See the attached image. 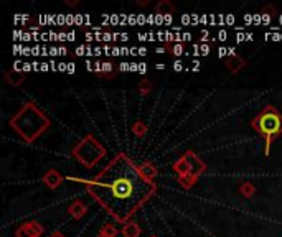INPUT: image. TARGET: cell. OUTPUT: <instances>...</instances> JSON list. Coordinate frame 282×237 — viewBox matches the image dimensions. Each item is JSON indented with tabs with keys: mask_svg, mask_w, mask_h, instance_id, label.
<instances>
[{
	"mask_svg": "<svg viewBox=\"0 0 282 237\" xmlns=\"http://www.w3.org/2000/svg\"><path fill=\"white\" fill-rule=\"evenodd\" d=\"M83 183L88 193L119 223L127 221L157 193L155 181L147 180L125 153H119L92 180L68 176Z\"/></svg>",
	"mask_w": 282,
	"mask_h": 237,
	"instance_id": "6da1fadb",
	"label": "cell"
},
{
	"mask_svg": "<svg viewBox=\"0 0 282 237\" xmlns=\"http://www.w3.org/2000/svg\"><path fill=\"white\" fill-rule=\"evenodd\" d=\"M50 118L43 110L38 109L33 102H25L22 109L15 114L9 125L18 133V135L27 142V144H33V142L42 135V133L50 127Z\"/></svg>",
	"mask_w": 282,
	"mask_h": 237,
	"instance_id": "7a4b0ae2",
	"label": "cell"
},
{
	"mask_svg": "<svg viewBox=\"0 0 282 237\" xmlns=\"http://www.w3.org/2000/svg\"><path fill=\"white\" fill-rule=\"evenodd\" d=\"M253 129L264 137V153H271L272 140L282 135V114L274 106H266L259 114H257L253 121H251Z\"/></svg>",
	"mask_w": 282,
	"mask_h": 237,
	"instance_id": "3957f363",
	"label": "cell"
},
{
	"mask_svg": "<svg viewBox=\"0 0 282 237\" xmlns=\"http://www.w3.org/2000/svg\"><path fill=\"white\" fill-rule=\"evenodd\" d=\"M73 156L80 162L83 167L92 168L106 156V148L94 135H86L80 144L73 148Z\"/></svg>",
	"mask_w": 282,
	"mask_h": 237,
	"instance_id": "277c9868",
	"label": "cell"
},
{
	"mask_svg": "<svg viewBox=\"0 0 282 237\" xmlns=\"http://www.w3.org/2000/svg\"><path fill=\"white\" fill-rule=\"evenodd\" d=\"M172 168H174V171L177 173L178 183L182 185V188H185V189H190V188L198 181V178H195V176L192 175L190 165H188V162L185 160V156H183V155L180 156L177 162H174V165H172Z\"/></svg>",
	"mask_w": 282,
	"mask_h": 237,
	"instance_id": "5b68a950",
	"label": "cell"
},
{
	"mask_svg": "<svg viewBox=\"0 0 282 237\" xmlns=\"http://www.w3.org/2000/svg\"><path fill=\"white\" fill-rule=\"evenodd\" d=\"M45 232V227L36 223V221H28L17 227L15 231V237H42Z\"/></svg>",
	"mask_w": 282,
	"mask_h": 237,
	"instance_id": "8992f818",
	"label": "cell"
},
{
	"mask_svg": "<svg viewBox=\"0 0 282 237\" xmlns=\"http://www.w3.org/2000/svg\"><path fill=\"white\" fill-rule=\"evenodd\" d=\"M183 156H185V160L188 162V165H190V170H192V175L195 176V178H200L203 173L206 171V165H205V162L201 160V158L195 153V152H192V150H188V152H185L183 153Z\"/></svg>",
	"mask_w": 282,
	"mask_h": 237,
	"instance_id": "52a82bcc",
	"label": "cell"
},
{
	"mask_svg": "<svg viewBox=\"0 0 282 237\" xmlns=\"http://www.w3.org/2000/svg\"><path fill=\"white\" fill-rule=\"evenodd\" d=\"M63 178L61 176V173L58 170H48L45 173V175L42 176V181H43V185H46L50 189H57L60 188V185L63 183Z\"/></svg>",
	"mask_w": 282,
	"mask_h": 237,
	"instance_id": "ba28073f",
	"label": "cell"
},
{
	"mask_svg": "<svg viewBox=\"0 0 282 237\" xmlns=\"http://www.w3.org/2000/svg\"><path fill=\"white\" fill-rule=\"evenodd\" d=\"M68 212H69V216L71 218L81 219V218L86 216V212H88V204H86L84 201H81V200H76V201H73L71 204H69Z\"/></svg>",
	"mask_w": 282,
	"mask_h": 237,
	"instance_id": "9c48e42d",
	"label": "cell"
},
{
	"mask_svg": "<svg viewBox=\"0 0 282 237\" xmlns=\"http://www.w3.org/2000/svg\"><path fill=\"white\" fill-rule=\"evenodd\" d=\"M224 65H226V68H228L230 73L236 74L238 71H241L242 68L246 66V61H245V58H241L239 54H231V56L226 58Z\"/></svg>",
	"mask_w": 282,
	"mask_h": 237,
	"instance_id": "30bf717a",
	"label": "cell"
},
{
	"mask_svg": "<svg viewBox=\"0 0 282 237\" xmlns=\"http://www.w3.org/2000/svg\"><path fill=\"white\" fill-rule=\"evenodd\" d=\"M4 79L7 83H9L10 86H13V88H18L20 84H23V81H25V73H18V71H7Z\"/></svg>",
	"mask_w": 282,
	"mask_h": 237,
	"instance_id": "8fae6325",
	"label": "cell"
},
{
	"mask_svg": "<svg viewBox=\"0 0 282 237\" xmlns=\"http://www.w3.org/2000/svg\"><path fill=\"white\" fill-rule=\"evenodd\" d=\"M155 10H157V13L163 15V17H168V15H174L177 9H175L174 4L168 2V0H160V2L157 4Z\"/></svg>",
	"mask_w": 282,
	"mask_h": 237,
	"instance_id": "7c38bea8",
	"label": "cell"
},
{
	"mask_svg": "<svg viewBox=\"0 0 282 237\" xmlns=\"http://www.w3.org/2000/svg\"><path fill=\"white\" fill-rule=\"evenodd\" d=\"M122 235L124 237H139L140 235V226L134 221H127L122 227Z\"/></svg>",
	"mask_w": 282,
	"mask_h": 237,
	"instance_id": "4fadbf2b",
	"label": "cell"
},
{
	"mask_svg": "<svg viewBox=\"0 0 282 237\" xmlns=\"http://www.w3.org/2000/svg\"><path fill=\"white\" fill-rule=\"evenodd\" d=\"M140 171H142V175L147 178V180H151V181H155V176H157V168L154 167V163L151 162H144L142 165H140Z\"/></svg>",
	"mask_w": 282,
	"mask_h": 237,
	"instance_id": "5bb4252c",
	"label": "cell"
},
{
	"mask_svg": "<svg viewBox=\"0 0 282 237\" xmlns=\"http://www.w3.org/2000/svg\"><path fill=\"white\" fill-rule=\"evenodd\" d=\"M117 71L119 69H116L111 61H104L103 63V73H101V76L106 77V79H112L117 74Z\"/></svg>",
	"mask_w": 282,
	"mask_h": 237,
	"instance_id": "9a60e30c",
	"label": "cell"
},
{
	"mask_svg": "<svg viewBox=\"0 0 282 237\" xmlns=\"http://www.w3.org/2000/svg\"><path fill=\"white\" fill-rule=\"evenodd\" d=\"M148 127H147V124L142 122V121H136L134 124H132V132H134V135L136 137H144L145 133H147Z\"/></svg>",
	"mask_w": 282,
	"mask_h": 237,
	"instance_id": "2e32d148",
	"label": "cell"
},
{
	"mask_svg": "<svg viewBox=\"0 0 282 237\" xmlns=\"http://www.w3.org/2000/svg\"><path fill=\"white\" fill-rule=\"evenodd\" d=\"M239 193H241V196H245V198H253L254 193H256V186L253 183H242L239 186Z\"/></svg>",
	"mask_w": 282,
	"mask_h": 237,
	"instance_id": "e0dca14e",
	"label": "cell"
},
{
	"mask_svg": "<svg viewBox=\"0 0 282 237\" xmlns=\"http://www.w3.org/2000/svg\"><path fill=\"white\" fill-rule=\"evenodd\" d=\"M99 235H104V237H116L117 235V227L114 224H104L101 227Z\"/></svg>",
	"mask_w": 282,
	"mask_h": 237,
	"instance_id": "ac0fdd59",
	"label": "cell"
},
{
	"mask_svg": "<svg viewBox=\"0 0 282 237\" xmlns=\"http://www.w3.org/2000/svg\"><path fill=\"white\" fill-rule=\"evenodd\" d=\"M137 89L140 92V96H147V94L152 92V83L148 81V79H142V81L139 83Z\"/></svg>",
	"mask_w": 282,
	"mask_h": 237,
	"instance_id": "d6986e66",
	"label": "cell"
},
{
	"mask_svg": "<svg viewBox=\"0 0 282 237\" xmlns=\"http://www.w3.org/2000/svg\"><path fill=\"white\" fill-rule=\"evenodd\" d=\"M170 53L174 54V56L180 58V56H182V54L185 53L183 45H182V43H174V45H172V48H170Z\"/></svg>",
	"mask_w": 282,
	"mask_h": 237,
	"instance_id": "ffe728a7",
	"label": "cell"
},
{
	"mask_svg": "<svg viewBox=\"0 0 282 237\" xmlns=\"http://www.w3.org/2000/svg\"><path fill=\"white\" fill-rule=\"evenodd\" d=\"M261 15H268V17H276L277 15V9L274 5H264L262 10H261Z\"/></svg>",
	"mask_w": 282,
	"mask_h": 237,
	"instance_id": "44dd1931",
	"label": "cell"
},
{
	"mask_svg": "<svg viewBox=\"0 0 282 237\" xmlns=\"http://www.w3.org/2000/svg\"><path fill=\"white\" fill-rule=\"evenodd\" d=\"M210 51H211V46L210 45H206V43H201L200 45V54H201V56H206Z\"/></svg>",
	"mask_w": 282,
	"mask_h": 237,
	"instance_id": "7402d4cb",
	"label": "cell"
},
{
	"mask_svg": "<svg viewBox=\"0 0 282 237\" xmlns=\"http://www.w3.org/2000/svg\"><path fill=\"white\" fill-rule=\"evenodd\" d=\"M83 23H86V15H81V13H78L74 15V25H83Z\"/></svg>",
	"mask_w": 282,
	"mask_h": 237,
	"instance_id": "603a6c76",
	"label": "cell"
},
{
	"mask_svg": "<svg viewBox=\"0 0 282 237\" xmlns=\"http://www.w3.org/2000/svg\"><path fill=\"white\" fill-rule=\"evenodd\" d=\"M155 23L157 25H165V17L160 13H155Z\"/></svg>",
	"mask_w": 282,
	"mask_h": 237,
	"instance_id": "cb8c5ba5",
	"label": "cell"
},
{
	"mask_svg": "<svg viewBox=\"0 0 282 237\" xmlns=\"http://www.w3.org/2000/svg\"><path fill=\"white\" fill-rule=\"evenodd\" d=\"M218 56H219V58L230 56V48H219V50H218Z\"/></svg>",
	"mask_w": 282,
	"mask_h": 237,
	"instance_id": "d4e9b609",
	"label": "cell"
},
{
	"mask_svg": "<svg viewBox=\"0 0 282 237\" xmlns=\"http://www.w3.org/2000/svg\"><path fill=\"white\" fill-rule=\"evenodd\" d=\"M183 69V63L180 61V60H177L175 63H174V71H177V73H180V71Z\"/></svg>",
	"mask_w": 282,
	"mask_h": 237,
	"instance_id": "484cf974",
	"label": "cell"
},
{
	"mask_svg": "<svg viewBox=\"0 0 282 237\" xmlns=\"http://www.w3.org/2000/svg\"><path fill=\"white\" fill-rule=\"evenodd\" d=\"M218 38L221 40V42H226V38H228V33H226V30H219Z\"/></svg>",
	"mask_w": 282,
	"mask_h": 237,
	"instance_id": "4316f807",
	"label": "cell"
},
{
	"mask_svg": "<svg viewBox=\"0 0 282 237\" xmlns=\"http://www.w3.org/2000/svg\"><path fill=\"white\" fill-rule=\"evenodd\" d=\"M127 23H130V25H136V23H139V22H137V17H136L134 13H132V15H129V18H127Z\"/></svg>",
	"mask_w": 282,
	"mask_h": 237,
	"instance_id": "83f0119b",
	"label": "cell"
},
{
	"mask_svg": "<svg viewBox=\"0 0 282 237\" xmlns=\"http://www.w3.org/2000/svg\"><path fill=\"white\" fill-rule=\"evenodd\" d=\"M139 73L140 74L147 73V65H145V63H139Z\"/></svg>",
	"mask_w": 282,
	"mask_h": 237,
	"instance_id": "f1b7e54d",
	"label": "cell"
},
{
	"mask_svg": "<svg viewBox=\"0 0 282 237\" xmlns=\"http://www.w3.org/2000/svg\"><path fill=\"white\" fill-rule=\"evenodd\" d=\"M119 71H130V65H129V63H121Z\"/></svg>",
	"mask_w": 282,
	"mask_h": 237,
	"instance_id": "f546056e",
	"label": "cell"
},
{
	"mask_svg": "<svg viewBox=\"0 0 282 237\" xmlns=\"http://www.w3.org/2000/svg\"><path fill=\"white\" fill-rule=\"evenodd\" d=\"M33 69V65H30V63H23V73H28V71Z\"/></svg>",
	"mask_w": 282,
	"mask_h": 237,
	"instance_id": "4dcf8cb0",
	"label": "cell"
},
{
	"mask_svg": "<svg viewBox=\"0 0 282 237\" xmlns=\"http://www.w3.org/2000/svg\"><path fill=\"white\" fill-rule=\"evenodd\" d=\"M66 25H74V17H73V15H66Z\"/></svg>",
	"mask_w": 282,
	"mask_h": 237,
	"instance_id": "1f68e13d",
	"label": "cell"
},
{
	"mask_svg": "<svg viewBox=\"0 0 282 237\" xmlns=\"http://www.w3.org/2000/svg\"><path fill=\"white\" fill-rule=\"evenodd\" d=\"M50 54H51V56H58V54H60V48L53 46V48H50Z\"/></svg>",
	"mask_w": 282,
	"mask_h": 237,
	"instance_id": "d6a6232c",
	"label": "cell"
},
{
	"mask_svg": "<svg viewBox=\"0 0 282 237\" xmlns=\"http://www.w3.org/2000/svg\"><path fill=\"white\" fill-rule=\"evenodd\" d=\"M208 36H210V33H208V30H203V31H201V42H203V43H205Z\"/></svg>",
	"mask_w": 282,
	"mask_h": 237,
	"instance_id": "836d02e7",
	"label": "cell"
},
{
	"mask_svg": "<svg viewBox=\"0 0 282 237\" xmlns=\"http://www.w3.org/2000/svg\"><path fill=\"white\" fill-rule=\"evenodd\" d=\"M66 73H68V74H73V73H74V65H73V63H68V69H66Z\"/></svg>",
	"mask_w": 282,
	"mask_h": 237,
	"instance_id": "e575fe53",
	"label": "cell"
},
{
	"mask_svg": "<svg viewBox=\"0 0 282 237\" xmlns=\"http://www.w3.org/2000/svg\"><path fill=\"white\" fill-rule=\"evenodd\" d=\"M137 38L140 40V42H145V40H147V42H148V33H137Z\"/></svg>",
	"mask_w": 282,
	"mask_h": 237,
	"instance_id": "d590c367",
	"label": "cell"
},
{
	"mask_svg": "<svg viewBox=\"0 0 282 237\" xmlns=\"http://www.w3.org/2000/svg\"><path fill=\"white\" fill-rule=\"evenodd\" d=\"M182 22L185 23V25H190V22H192V20H190V15H186V13H185L183 17H182Z\"/></svg>",
	"mask_w": 282,
	"mask_h": 237,
	"instance_id": "8d00e7d4",
	"label": "cell"
},
{
	"mask_svg": "<svg viewBox=\"0 0 282 237\" xmlns=\"http://www.w3.org/2000/svg\"><path fill=\"white\" fill-rule=\"evenodd\" d=\"M111 54H112V56H119V54H122V51H121V48H117V46H116V48H112Z\"/></svg>",
	"mask_w": 282,
	"mask_h": 237,
	"instance_id": "74e56055",
	"label": "cell"
},
{
	"mask_svg": "<svg viewBox=\"0 0 282 237\" xmlns=\"http://www.w3.org/2000/svg\"><path fill=\"white\" fill-rule=\"evenodd\" d=\"M182 40H183V42H188V40H192V33L185 31V33H182Z\"/></svg>",
	"mask_w": 282,
	"mask_h": 237,
	"instance_id": "f35d334b",
	"label": "cell"
},
{
	"mask_svg": "<svg viewBox=\"0 0 282 237\" xmlns=\"http://www.w3.org/2000/svg\"><path fill=\"white\" fill-rule=\"evenodd\" d=\"M84 36H86V40H88V42H92V40H96V33H86Z\"/></svg>",
	"mask_w": 282,
	"mask_h": 237,
	"instance_id": "ab89813d",
	"label": "cell"
},
{
	"mask_svg": "<svg viewBox=\"0 0 282 237\" xmlns=\"http://www.w3.org/2000/svg\"><path fill=\"white\" fill-rule=\"evenodd\" d=\"M168 48H167V46H160V48H157L155 51H157V54H163V53H165Z\"/></svg>",
	"mask_w": 282,
	"mask_h": 237,
	"instance_id": "60d3db41",
	"label": "cell"
},
{
	"mask_svg": "<svg viewBox=\"0 0 282 237\" xmlns=\"http://www.w3.org/2000/svg\"><path fill=\"white\" fill-rule=\"evenodd\" d=\"M48 69H51V65H48V63H42V71L45 73V71H48Z\"/></svg>",
	"mask_w": 282,
	"mask_h": 237,
	"instance_id": "b9f144b4",
	"label": "cell"
},
{
	"mask_svg": "<svg viewBox=\"0 0 282 237\" xmlns=\"http://www.w3.org/2000/svg\"><path fill=\"white\" fill-rule=\"evenodd\" d=\"M66 69H68L66 63H60V65H58V71H66Z\"/></svg>",
	"mask_w": 282,
	"mask_h": 237,
	"instance_id": "7bdbcfd3",
	"label": "cell"
},
{
	"mask_svg": "<svg viewBox=\"0 0 282 237\" xmlns=\"http://www.w3.org/2000/svg\"><path fill=\"white\" fill-rule=\"evenodd\" d=\"M137 22H139V25H142V23L147 22V18L144 17V15H139V17H137Z\"/></svg>",
	"mask_w": 282,
	"mask_h": 237,
	"instance_id": "ee69618b",
	"label": "cell"
},
{
	"mask_svg": "<svg viewBox=\"0 0 282 237\" xmlns=\"http://www.w3.org/2000/svg\"><path fill=\"white\" fill-rule=\"evenodd\" d=\"M99 54H103V48L96 46V48H94V56H99Z\"/></svg>",
	"mask_w": 282,
	"mask_h": 237,
	"instance_id": "f6af8a7d",
	"label": "cell"
},
{
	"mask_svg": "<svg viewBox=\"0 0 282 237\" xmlns=\"http://www.w3.org/2000/svg\"><path fill=\"white\" fill-rule=\"evenodd\" d=\"M65 4H66L68 7H74V5H78L76 0H65Z\"/></svg>",
	"mask_w": 282,
	"mask_h": 237,
	"instance_id": "bcb514c9",
	"label": "cell"
},
{
	"mask_svg": "<svg viewBox=\"0 0 282 237\" xmlns=\"http://www.w3.org/2000/svg\"><path fill=\"white\" fill-rule=\"evenodd\" d=\"M74 38H76V33H74V31H69V33H68V42H73Z\"/></svg>",
	"mask_w": 282,
	"mask_h": 237,
	"instance_id": "7dc6e473",
	"label": "cell"
},
{
	"mask_svg": "<svg viewBox=\"0 0 282 237\" xmlns=\"http://www.w3.org/2000/svg\"><path fill=\"white\" fill-rule=\"evenodd\" d=\"M172 22H174V15H168V17H165V25H170Z\"/></svg>",
	"mask_w": 282,
	"mask_h": 237,
	"instance_id": "c3c4849f",
	"label": "cell"
},
{
	"mask_svg": "<svg viewBox=\"0 0 282 237\" xmlns=\"http://www.w3.org/2000/svg\"><path fill=\"white\" fill-rule=\"evenodd\" d=\"M130 71H137V73H139V65H137V63H130Z\"/></svg>",
	"mask_w": 282,
	"mask_h": 237,
	"instance_id": "681fc988",
	"label": "cell"
},
{
	"mask_svg": "<svg viewBox=\"0 0 282 237\" xmlns=\"http://www.w3.org/2000/svg\"><path fill=\"white\" fill-rule=\"evenodd\" d=\"M245 40H246V35H242V33L236 35V42H245Z\"/></svg>",
	"mask_w": 282,
	"mask_h": 237,
	"instance_id": "f907efd6",
	"label": "cell"
},
{
	"mask_svg": "<svg viewBox=\"0 0 282 237\" xmlns=\"http://www.w3.org/2000/svg\"><path fill=\"white\" fill-rule=\"evenodd\" d=\"M117 22H119V17H117V15H111V23H112V25H116Z\"/></svg>",
	"mask_w": 282,
	"mask_h": 237,
	"instance_id": "816d5d0a",
	"label": "cell"
},
{
	"mask_svg": "<svg viewBox=\"0 0 282 237\" xmlns=\"http://www.w3.org/2000/svg\"><path fill=\"white\" fill-rule=\"evenodd\" d=\"M224 22L226 23H234V17H233V15H228V17L224 18Z\"/></svg>",
	"mask_w": 282,
	"mask_h": 237,
	"instance_id": "f5cc1de1",
	"label": "cell"
},
{
	"mask_svg": "<svg viewBox=\"0 0 282 237\" xmlns=\"http://www.w3.org/2000/svg\"><path fill=\"white\" fill-rule=\"evenodd\" d=\"M147 22H148V23H155V15H148V17H147Z\"/></svg>",
	"mask_w": 282,
	"mask_h": 237,
	"instance_id": "db71d44e",
	"label": "cell"
},
{
	"mask_svg": "<svg viewBox=\"0 0 282 237\" xmlns=\"http://www.w3.org/2000/svg\"><path fill=\"white\" fill-rule=\"evenodd\" d=\"M139 54H140V56H145V54H147V48H139Z\"/></svg>",
	"mask_w": 282,
	"mask_h": 237,
	"instance_id": "11a10c76",
	"label": "cell"
},
{
	"mask_svg": "<svg viewBox=\"0 0 282 237\" xmlns=\"http://www.w3.org/2000/svg\"><path fill=\"white\" fill-rule=\"evenodd\" d=\"M121 38H122V42H127V40H129V35H127V33H121Z\"/></svg>",
	"mask_w": 282,
	"mask_h": 237,
	"instance_id": "9f6ffc18",
	"label": "cell"
},
{
	"mask_svg": "<svg viewBox=\"0 0 282 237\" xmlns=\"http://www.w3.org/2000/svg\"><path fill=\"white\" fill-rule=\"evenodd\" d=\"M50 237H66V235H63L61 232H53V234H51Z\"/></svg>",
	"mask_w": 282,
	"mask_h": 237,
	"instance_id": "6f0895ef",
	"label": "cell"
},
{
	"mask_svg": "<svg viewBox=\"0 0 282 237\" xmlns=\"http://www.w3.org/2000/svg\"><path fill=\"white\" fill-rule=\"evenodd\" d=\"M139 5H148V0H139Z\"/></svg>",
	"mask_w": 282,
	"mask_h": 237,
	"instance_id": "680465c9",
	"label": "cell"
},
{
	"mask_svg": "<svg viewBox=\"0 0 282 237\" xmlns=\"http://www.w3.org/2000/svg\"><path fill=\"white\" fill-rule=\"evenodd\" d=\"M60 54H68V50H66V48H63V46H61V48H60Z\"/></svg>",
	"mask_w": 282,
	"mask_h": 237,
	"instance_id": "91938a15",
	"label": "cell"
},
{
	"mask_svg": "<svg viewBox=\"0 0 282 237\" xmlns=\"http://www.w3.org/2000/svg\"><path fill=\"white\" fill-rule=\"evenodd\" d=\"M157 69H165V65H162L160 63V65H157Z\"/></svg>",
	"mask_w": 282,
	"mask_h": 237,
	"instance_id": "94428289",
	"label": "cell"
},
{
	"mask_svg": "<svg viewBox=\"0 0 282 237\" xmlns=\"http://www.w3.org/2000/svg\"><path fill=\"white\" fill-rule=\"evenodd\" d=\"M98 237H104V235H98Z\"/></svg>",
	"mask_w": 282,
	"mask_h": 237,
	"instance_id": "6125c7cd",
	"label": "cell"
},
{
	"mask_svg": "<svg viewBox=\"0 0 282 237\" xmlns=\"http://www.w3.org/2000/svg\"><path fill=\"white\" fill-rule=\"evenodd\" d=\"M280 23H282V17H280Z\"/></svg>",
	"mask_w": 282,
	"mask_h": 237,
	"instance_id": "be15d7a7",
	"label": "cell"
},
{
	"mask_svg": "<svg viewBox=\"0 0 282 237\" xmlns=\"http://www.w3.org/2000/svg\"><path fill=\"white\" fill-rule=\"evenodd\" d=\"M152 237H155V235H152Z\"/></svg>",
	"mask_w": 282,
	"mask_h": 237,
	"instance_id": "e7e4bbea",
	"label": "cell"
}]
</instances>
